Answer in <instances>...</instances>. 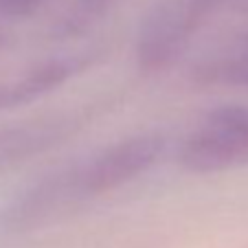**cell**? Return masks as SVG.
<instances>
[{
  "mask_svg": "<svg viewBox=\"0 0 248 248\" xmlns=\"http://www.w3.org/2000/svg\"><path fill=\"white\" fill-rule=\"evenodd\" d=\"M7 46H9V38H7V33L0 29V51H2V48H7Z\"/></svg>",
  "mask_w": 248,
  "mask_h": 248,
  "instance_id": "9",
  "label": "cell"
},
{
  "mask_svg": "<svg viewBox=\"0 0 248 248\" xmlns=\"http://www.w3.org/2000/svg\"><path fill=\"white\" fill-rule=\"evenodd\" d=\"M189 79L191 84L206 88L248 90V31L193 62Z\"/></svg>",
  "mask_w": 248,
  "mask_h": 248,
  "instance_id": "6",
  "label": "cell"
},
{
  "mask_svg": "<svg viewBox=\"0 0 248 248\" xmlns=\"http://www.w3.org/2000/svg\"><path fill=\"white\" fill-rule=\"evenodd\" d=\"M176 160L198 176L248 167V106L226 103L209 110L180 140Z\"/></svg>",
  "mask_w": 248,
  "mask_h": 248,
  "instance_id": "3",
  "label": "cell"
},
{
  "mask_svg": "<svg viewBox=\"0 0 248 248\" xmlns=\"http://www.w3.org/2000/svg\"><path fill=\"white\" fill-rule=\"evenodd\" d=\"M248 11V0H160L143 18L134 40V64L140 75L171 70L217 16Z\"/></svg>",
  "mask_w": 248,
  "mask_h": 248,
  "instance_id": "2",
  "label": "cell"
},
{
  "mask_svg": "<svg viewBox=\"0 0 248 248\" xmlns=\"http://www.w3.org/2000/svg\"><path fill=\"white\" fill-rule=\"evenodd\" d=\"M167 150L163 132H136L53 169L5 211L9 231H35L150 173Z\"/></svg>",
  "mask_w": 248,
  "mask_h": 248,
  "instance_id": "1",
  "label": "cell"
},
{
  "mask_svg": "<svg viewBox=\"0 0 248 248\" xmlns=\"http://www.w3.org/2000/svg\"><path fill=\"white\" fill-rule=\"evenodd\" d=\"M97 51H81L35 62L27 70L0 79V112L22 108L48 97L97 62Z\"/></svg>",
  "mask_w": 248,
  "mask_h": 248,
  "instance_id": "5",
  "label": "cell"
},
{
  "mask_svg": "<svg viewBox=\"0 0 248 248\" xmlns=\"http://www.w3.org/2000/svg\"><path fill=\"white\" fill-rule=\"evenodd\" d=\"M114 2L117 0H75L53 29V38L73 40L86 35L106 18V14H110Z\"/></svg>",
  "mask_w": 248,
  "mask_h": 248,
  "instance_id": "7",
  "label": "cell"
},
{
  "mask_svg": "<svg viewBox=\"0 0 248 248\" xmlns=\"http://www.w3.org/2000/svg\"><path fill=\"white\" fill-rule=\"evenodd\" d=\"M46 0H0V18L27 20L38 14Z\"/></svg>",
  "mask_w": 248,
  "mask_h": 248,
  "instance_id": "8",
  "label": "cell"
},
{
  "mask_svg": "<svg viewBox=\"0 0 248 248\" xmlns=\"http://www.w3.org/2000/svg\"><path fill=\"white\" fill-rule=\"evenodd\" d=\"M106 106L108 99L88 101L75 108L44 112L0 127V169L18 167L66 145L88 125H93V121L101 117Z\"/></svg>",
  "mask_w": 248,
  "mask_h": 248,
  "instance_id": "4",
  "label": "cell"
}]
</instances>
